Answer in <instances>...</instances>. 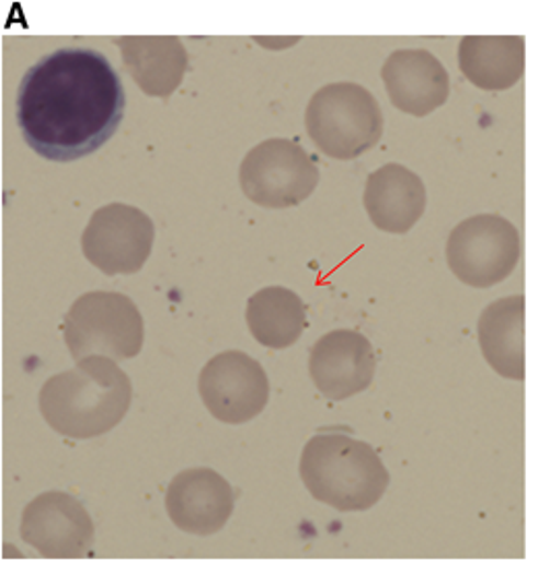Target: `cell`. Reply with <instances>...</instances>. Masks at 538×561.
I'll return each mask as SVG.
<instances>
[{"label":"cell","mask_w":538,"mask_h":561,"mask_svg":"<svg viewBox=\"0 0 538 561\" xmlns=\"http://www.w3.org/2000/svg\"><path fill=\"white\" fill-rule=\"evenodd\" d=\"M125 104V88L108 58L93 48H60L21 79L18 125L37 156L75 162L108 144Z\"/></svg>","instance_id":"1"},{"label":"cell","mask_w":538,"mask_h":561,"mask_svg":"<svg viewBox=\"0 0 538 561\" xmlns=\"http://www.w3.org/2000/svg\"><path fill=\"white\" fill-rule=\"evenodd\" d=\"M129 375L114 358L88 356L73 369L50 377L39 392L44 421L71 439H92L114 430L129 412Z\"/></svg>","instance_id":"2"},{"label":"cell","mask_w":538,"mask_h":561,"mask_svg":"<svg viewBox=\"0 0 538 561\" xmlns=\"http://www.w3.org/2000/svg\"><path fill=\"white\" fill-rule=\"evenodd\" d=\"M300 479L321 504L337 512H367L388 486L390 472L379 454L346 433H319L300 454Z\"/></svg>","instance_id":"3"},{"label":"cell","mask_w":538,"mask_h":561,"mask_svg":"<svg viewBox=\"0 0 538 561\" xmlns=\"http://www.w3.org/2000/svg\"><path fill=\"white\" fill-rule=\"evenodd\" d=\"M305 125L317 150L334 160H354L379 144L384 113L369 90L342 81L316 92Z\"/></svg>","instance_id":"4"},{"label":"cell","mask_w":538,"mask_h":561,"mask_svg":"<svg viewBox=\"0 0 538 561\" xmlns=\"http://www.w3.org/2000/svg\"><path fill=\"white\" fill-rule=\"evenodd\" d=\"M65 344L75 360L108 356L133 358L144 348V318L137 305L121 295L95 290L75 300L62 321Z\"/></svg>","instance_id":"5"},{"label":"cell","mask_w":538,"mask_h":561,"mask_svg":"<svg viewBox=\"0 0 538 561\" xmlns=\"http://www.w3.org/2000/svg\"><path fill=\"white\" fill-rule=\"evenodd\" d=\"M446 255L451 274L462 284L493 288L520 263V232L503 216L479 214L449 232Z\"/></svg>","instance_id":"6"},{"label":"cell","mask_w":538,"mask_h":561,"mask_svg":"<svg viewBox=\"0 0 538 561\" xmlns=\"http://www.w3.org/2000/svg\"><path fill=\"white\" fill-rule=\"evenodd\" d=\"M242 193L261 207L300 206L319 185L316 160L290 139H267L242 160Z\"/></svg>","instance_id":"7"},{"label":"cell","mask_w":538,"mask_h":561,"mask_svg":"<svg viewBox=\"0 0 538 561\" xmlns=\"http://www.w3.org/2000/svg\"><path fill=\"white\" fill-rule=\"evenodd\" d=\"M156 226L146 211L111 204L93 211L81 234L85 260L106 276L137 274L151 255Z\"/></svg>","instance_id":"8"},{"label":"cell","mask_w":538,"mask_h":561,"mask_svg":"<svg viewBox=\"0 0 538 561\" xmlns=\"http://www.w3.org/2000/svg\"><path fill=\"white\" fill-rule=\"evenodd\" d=\"M199 396L218 421L242 425L267 407L270 379L253 356L226 351L207 360L202 369Z\"/></svg>","instance_id":"9"},{"label":"cell","mask_w":538,"mask_h":561,"mask_svg":"<svg viewBox=\"0 0 538 561\" xmlns=\"http://www.w3.org/2000/svg\"><path fill=\"white\" fill-rule=\"evenodd\" d=\"M21 539L50 560L85 558L93 547L92 516L73 495L48 491L25 505Z\"/></svg>","instance_id":"10"},{"label":"cell","mask_w":538,"mask_h":561,"mask_svg":"<svg viewBox=\"0 0 538 561\" xmlns=\"http://www.w3.org/2000/svg\"><path fill=\"white\" fill-rule=\"evenodd\" d=\"M377 358L369 337L354 330H335L319 337L309 356V374L328 400H348L373 383Z\"/></svg>","instance_id":"11"},{"label":"cell","mask_w":538,"mask_h":561,"mask_svg":"<svg viewBox=\"0 0 538 561\" xmlns=\"http://www.w3.org/2000/svg\"><path fill=\"white\" fill-rule=\"evenodd\" d=\"M234 500V491L222 474L211 468H188L168 485V516L188 535L207 537L230 520Z\"/></svg>","instance_id":"12"},{"label":"cell","mask_w":538,"mask_h":561,"mask_svg":"<svg viewBox=\"0 0 538 561\" xmlns=\"http://www.w3.org/2000/svg\"><path fill=\"white\" fill-rule=\"evenodd\" d=\"M381 79L391 104L416 118L442 108L449 98V76L444 62L423 48L391 53L381 67Z\"/></svg>","instance_id":"13"},{"label":"cell","mask_w":538,"mask_h":561,"mask_svg":"<svg viewBox=\"0 0 538 561\" xmlns=\"http://www.w3.org/2000/svg\"><path fill=\"white\" fill-rule=\"evenodd\" d=\"M363 202L373 226L381 232L407 234L427 209V188L407 167L386 164L367 179Z\"/></svg>","instance_id":"14"},{"label":"cell","mask_w":538,"mask_h":561,"mask_svg":"<svg viewBox=\"0 0 538 561\" xmlns=\"http://www.w3.org/2000/svg\"><path fill=\"white\" fill-rule=\"evenodd\" d=\"M121 48L125 69L144 94L170 98L183 83L188 67L185 46L176 36L112 38Z\"/></svg>","instance_id":"15"},{"label":"cell","mask_w":538,"mask_h":561,"mask_svg":"<svg viewBox=\"0 0 538 561\" xmlns=\"http://www.w3.org/2000/svg\"><path fill=\"white\" fill-rule=\"evenodd\" d=\"M479 344L484 360L512 381L526 377V299L512 295L493 300L479 318Z\"/></svg>","instance_id":"16"},{"label":"cell","mask_w":538,"mask_h":561,"mask_svg":"<svg viewBox=\"0 0 538 561\" xmlns=\"http://www.w3.org/2000/svg\"><path fill=\"white\" fill-rule=\"evenodd\" d=\"M462 76L484 92L512 90L526 73L522 36H465L458 48Z\"/></svg>","instance_id":"17"},{"label":"cell","mask_w":538,"mask_h":561,"mask_svg":"<svg viewBox=\"0 0 538 561\" xmlns=\"http://www.w3.org/2000/svg\"><path fill=\"white\" fill-rule=\"evenodd\" d=\"M247 325L265 348L282 351L293 346L305 332L307 309L295 290L267 286L247 302Z\"/></svg>","instance_id":"18"}]
</instances>
